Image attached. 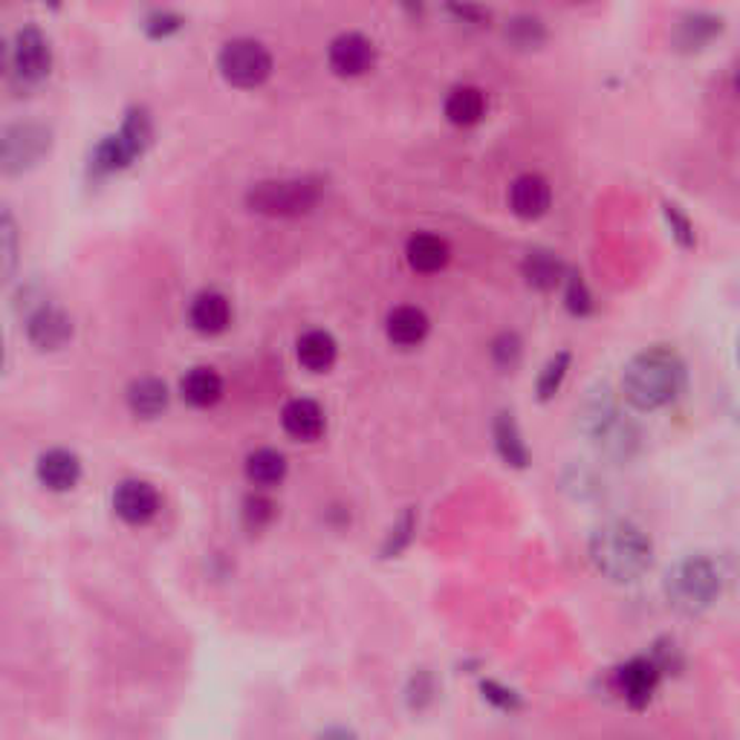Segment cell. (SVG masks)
Segmentation results:
<instances>
[{
	"label": "cell",
	"mask_w": 740,
	"mask_h": 740,
	"mask_svg": "<svg viewBox=\"0 0 740 740\" xmlns=\"http://www.w3.org/2000/svg\"><path fill=\"white\" fill-rule=\"evenodd\" d=\"M734 356H738V365H740V336H738V347H734Z\"/></svg>",
	"instance_id": "cell-43"
},
{
	"label": "cell",
	"mask_w": 740,
	"mask_h": 740,
	"mask_svg": "<svg viewBox=\"0 0 740 740\" xmlns=\"http://www.w3.org/2000/svg\"><path fill=\"white\" fill-rule=\"evenodd\" d=\"M295 353H298V362H302L307 371L324 374V371H330V367L336 365L338 345L327 330H307L298 338Z\"/></svg>",
	"instance_id": "cell-26"
},
{
	"label": "cell",
	"mask_w": 740,
	"mask_h": 740,
	"mask_svg": "<svg viewBox=\"0 0 740 740\" xmlns=\"http://www.w3.org/2000/svg\"><path fill=\"white\" fill-rule=\"evenodd\" d=\"M27 338L36 351H61L72 338V318L56 304H41L29 313Z\"/></svg>",
	"instance_id": "cell-13"
},
{
	"label": "cell",
	"mask_w": 740,
	"mask_h": 740,
	"mask_svg": "<svg viewBox=\"0 0 740 740\" xmlns=\"http://www.w3.org/2000/svg\"><path fill=\"white\" fill-rule=\"evenodd\" d=\"M662 669L654 662V657H633L625 665L616 669V689L625 698L631 709H645L654 700L657 689H660Z\"/></svg>",
	"instance_id": "cell-10"
},
{
	"label": "cell",
	"mask_w": 740,
	"mask_h": 740,
	"mask_svg": "<svg viewBox=\"0 0 740 740\" xmlns=\"http://www.w3.org/2000/svg\"><path fill=\"white\" fill-rule=\"evenodd\" d=\"M662 217H665V226H669L671 238L677 240V246L680 249H694L698 246V235H694V224L689 220V215H685L677 203L671 200H662Z\"/></svg>",
	"instance_id": "cell-34"
},
{
	"label": "cell",
	"mask_w": 740,
	"mask_h": 740,
	"mask_svg": "<svg viewBox=\"0 0 740 740\" xmlns=\"http://www.w3.org/2000/svg\"><path fill=\"white\" fill-rule=\"evenodd\" d=\"M492 440H495V452L506 466L526 468L530 466V448L524 443V434L517 428V420L512 411H501L492 423Z\"/></svg>",
	"instance_id": "cell-21"
},
{
	"label": "cell",
	"mask_w": 740,
	"mask_h": 740,
	"mask_svg": "<svg viewBox=\"0 0 740 740\" xmlns=\"http://www.w3.org/2000/svg\"><path fill=\"white\" fill-rule=\"evenodd\" d=\"M448 12L463 23H472V27H481V23L490 21V9L483 7H448Z\"/></svg>",
	"instance_id": "cell-40"
},
{
	"label": "cell",
	"mask_w": 740,
	"mask_h": 740,
	"mask_svg": "<svg viewBox=\"0 0 740 740\" xmlns=\"http://www.w3.org/2000/svg\"><path fill=\"white\" fill-rule=\"evenodd\" d=\"M414 532H417V510H405L382 541V559H396L399 553H405L414 541Z\"/></svg>",
	"instance_id": "cell-30"
},
{
	"label": "cell",
	"mask_w": 740,
	"mask_h": 740,
	"mask_svg": "<svg viewBox=\"0 0 740 740\" xmlns=\"http://www.w3.org/2000/svg\"><path fill=\"white\" fill-rule=\"evenodd\" d=\"M114 512L130 526L151 524L159 515V492L145 481H122L114 492Z\"/></svg>",
	"instance_id": "cell-14"
},
{
	"label": "cell",
	"mask_w": 740,
	"mask_h": 740,
	"mask_svg": "<svg viewBox=\"0 0 740 740\" xmlns=\"http://www.w3.org/2000/svg\"><path fill=\"white\" fill-rule=\"evenodd\" d=\"M125 399L137 417L154 420L168 408V385L157 376H142V379L130 382Z\"/></svg>",
	"instance_id": "cell-24"
},
{
	"label": "cell",
	"mask_w": 740,
	"mask_h": 740,
	"mask_svg": "<svg viewBox=\"0 0 740 740\" xmlns=\"http://www.w3.org/2000/svg\"><path fill=\"white\" fill-rule=\"evenodd\" d=\"M52 148V128L36 119L9 122L0 130V168L7 177L27 174L41 162Z\"/></svg>",
	"instance_id": "cell-8"
},
{
	"label": "cell",
	"mask_w": 740,
	"mask_h": 740,
	"mask_svg": "<svg viewBox=\"0 0 740 740\" xmlns=\"http://www.w3.org/2000/svg\"><path fill=\"white\" fill-rule=\"evenodd\" d=\"M481 694L486 703L495 706V709H501V712H517V709H521V694L512 689H506L503 683H495V680H483Z\"/></svg>",
	"instance_id": "cell-37"
},
{
	"label": "cell",
	"mask_w": 740,
	"mask_h": 740,
	"mask_svg": "<svg viewBox=\"0 0 740 740\" xmlns=\"http://www.w3.org/2000/svg\"><path fill=\"white\" fill-rule=\"evenodd\" d=\"M503 38H506L510 47H515V50L521 52L539 50V47H544L546 43V27L539 14L530 12L512 14L510 21H506V27H503Z\"/></svg>",
	"instance_id": "cell-28"
},
{
	"label": "cell",
	"mask_w": 740,
	"mask_h": 740,
	"mask_svg": "<svg viewBox=\"0 0 740 740\" xmlns=\"http://www.w3.org/2000/svg\"><path fill=\"white\" fill-rule=\"evenodd\" d=\"M570 362H573L570 351H559L555 356H550V359H546V365L541 367L539 382H535V394H539V403H550V399L559 394L561 385H564V379H568V374H570Z\"/></svg>",
	"instance_id": "cell-29"
},
{
	"label": "cell",
	"mask_w": 740,
	"mask_h": 740,
	"mask_svg": "<svg viewBox=\"0 0 740 740\" xmlns=\"http://www.w3.org/2000/svg\"><path fill=\"white\" fill-rule=\"evenodd\" d=\"M36 477L43 490L70 492L81 481L79 454L70 448H50L43 452L36 463Z\"/></svg>",
	"instance_id": "cell-16"
},
{
	"label": "cell",
	"mask_w": 740,
	"mask_h": 740,
	"mask_svg": "<svg viewBox=\"0 0 740 740\" xmlns=\"http://www.w3.org/2000/svg\"><path fill=\"white\" fill-rule=\"evenodd\" d=\"M521 275H524V280L532 289L553 293L561 280L568 278V266L553 249H530L524 264H521Z\"/></svg>",
	"instance_id": "cell-20"
},
{
	"label": "cell",
	"mask_w": 740,
	"mask_h": 740,
	"mask_svg": "<svg viewBox=\"0 0 740 740\" xmlns=\"http://www.w3.org/2000/svg\"><path fill=\"white\" fill-rule=\"evenodd\" d=\"M564 307L573 318L593 316L596 304H593V293L584 284L582 273H568V278H564Z\"/></svg>",
	"instance_id": "cell-31"
},
{
	"label": "cell",
	"mask_w": 740,
	"mask_h": 740,
	"mask_svg": "<svg viewBox=\"0 0 740 740\" xmlns=\"http://www.w3.org/2000/svg\"><path fill=\"white\" fill-rule=\"evenodd\" d=\"M52 70L50 38L36 23H23L7 47V72L18 90H32Z\"/></svg>",
	"instance_id": "cell-7"
},
{
	"label": "cell",
	"mask_w": 740,
	"mask_h": 740,
	"mask_svg": "<svg viewBox=\"0 0 740 740\" xmlns=\"http://www.w3.org/2000/svg\"><path fill=\"white\" fill-rule=\"evenodd\" d=\"M188 322L203 336H220L231 324V304L217 289H203L188 304Z\"/></svg>",
	"instance_id": "cell-17"
},
{
	"label": "cell",
	"mask_w": 740,
	"mask_h": 740,
	"mask_svg": "<svg viewBox=\"0 0 740 740\" xmlns=\"http://www.w3.org/2000/svg\"><path fill=\"white\" fill-rule=\"evenodd\" d=\"M217 70L235 87H260L273 76V56L255 38H231L217 56Z\"/></svg>",
	"instance_id": "cell-9"
},
{
	"label": "cell",
	"mask_w": 740,
	"mask_h": 740,
	"mask_svg": "<svg viewBox=\"0 0 740 740\" xmlns=\"http://www.w3.org/2000/svg\"><path fill=\"white\" fill-rule=\"evenodd\" d=\"M246 477H249L251 486L273 490L287 477V457L275 448H258L246 457Z\"/></svg>",
	"instance_id": "cell-27"
},
{
	"label": "cell",
	"mask_w": 740,
	"mask_h": 740,
	"mask_svg": "<svg viewBox=\"0 0 740 740\" xmlns=\"http://www.w3.org/2000/svg\"><path fill=\"white\" fill-rule=\"evenodd\" d=\"M662 593L683 616H700L723 593V575L709 555H683L662 579Z\"/></svg>",
	"instance_id": "cell-4"
},
{
	"label": "cell",
	"mask_w": 740,
	"mask_h": 740,
	"mask_svg": "<svg viewBox=\"0 0 740 740\" xmlns=\"http://www.w3.org/2000/svg\"><path fill=\"white\" fill-rule=\"evenodd\" d=\"M732 85H734V93L740 96V61H738V67H734V76H732Z\"/></svg>",
	"instance_id": "cell-42"
},
{
	"label": "cell",
	"mask_w": 740,
	"mask_h": 740,
	"mask_svg": "<svg viewBox=\"0 0 740 740\" xmlns=\"http://www.w3.org/2000/svg\"><path fill=\"white\" fill-rule=\"evenodd\" d=\"M405 258H408L411 269H417V273H440L443 266L452 260V249L440 235H432V231H420L414 238L408 240L405 246Z\"/></svg>",
	"instance_id": "cell-23"
},
{
	"label": "cell",
	"mask_w": 740,
	"mask_h": 740,
	"mask_svg": "<svg viewBox=\"0 0 740 740\" xmlns=\"http://www.w3.org/2000/svg\"><path fill=\"white\" fill-rule=\"evenodd\" d=\"M240 515H244L246 530L258 532L275 517V503L264 495H249L244 501V510H240Z\"/></svg>",
	"instance_id": "cell-36"
},
{
	"label": "cell",
	"mask_w": 740,
	"mask_h": 740,
	"mask_svg": "<svg viewBox=\"0 0 740 740\" xmlns=\"http://www.w3.org/2000/svg\"><path fill=\"white\" fill-rule=\"evenodd\" d=\"M689 371L683 356L665 345H654L631 356L622 371V394L637 411H660L683 394Z\"/></svg>",
	"instance_id": "cell-2"
},
{
	"label": "cell",
	"mask_w": 740,
	"mask_h": 740,
	"mask_svg": "<svg viewBox=\"0 0 740 740\" xmlns=\"http://www.w3.org/2000/svg\"><path fill=\"white\" fill-rule=\"evenodd\" d=\"M575 417H579V428L611 461H631L640 448V428L622 414L616 396L608 385L590 391Z\"/></svg>",
	"instance_id": "cell-3"
},
{
	"label": "cell",
	"mask_w": 740,
	"mask_h": 740,
	"mask_svg": "<svg viewBox=\"0 0 740 740\" xmlns=\"http://www.w3.org/2000/svg\"><path fill=\"white\" fill-rule=\"evenodd\" d=\"M14 266H18V226H14L12 211L3 209L0 215V275L3 280H12Z\"/></svg>",
	"instance_id": "cell-32"
},
{
	"label": "cell",
	"mask_w": 740,
	"mask_h": 740,
	"mask_svg": "<svg viewBox=\"0 0 740 740\" xmlns=\"http://www.w3.org/2000/svg\"><path fill=\"white\" fill-rule=\"evenodd\" d=\"M182 14L171 12V9H151V12L142 18V29L148 38H171L182 29Z\"/></svg>",
	"instance_id": "cell-35"
},
{
	"label": "cell",
	"mask_w": 740,
	"mask_h": 740,
	"mask_svg": "<svg viewBox=\"0 0 740 740\" xmlns=\"http://www.w3.org/2000/svg\"><path fill=\"white\" fill-rule=\"evenodd\" d=\"M280 425L284 432L293 440H302V443H313L324 434V408L316 399H307V396H298V399H289L280 411Z\"/></svg>",
	"instance_id": "cell-18"
},
{
	"label": "cell",
	"mask_w": 740,
	"mask_h": 740,
	"mask_svg": "<svg viewBox=\"0 0 740 740\" xmlns=\"http://www.w3.org/2000/svg\"><path fill=\"white\" fill-rule=\"evenodd\" d=\"M180 396L195 408H211L224 396V379L211 367H191L180 379Z\"/></svg>",
	"instance_id": "cell-25"
},
{
	"label": "cell",
	"mask_w": 740,
	"mask_h": 740,
	"mask_svg": "<svg viewBox=\"0 0 740 740\" xmlns=\"http://www.w3.org/2000/svg\"><path fill=\"white\" fill-rule=\"evenodd\" d=\"M727 29L723 14L718 12H706V9H694V12H685L674 27V50L685 52V56H694V52H703L709 43L718 41Z\"/></svg>",
	"instance_id": "cell-12"
},
{
	"label": "cell",
	"mask_w": 740,
	"mask_h": 740,
	"mask_svg": "<svg viewBox=\"0 0 740 740\" xmlns=\"http://www.w3.org/2000/svg\"><path fill=\"white\" fill-rule=\"evenodd\" d=\"M651 657H654V662L662 669V674H671V671H677L680 665H683V660H680V651H677V645L671 640H660L654 648H651Z\"/></svg>",
	"instance_id": "cell-39"
},
{
	"label": "cell",
	"mask_w": 740,
	"mask_h": 740,
	"mask_svg": "<svg viewBox=\"0 0 740 740\" xmlns=\"http://www.w3.org/2000/svg\"><path fill=\"white\" fill-rule=\"evenodd\" d=\"M434 694H437L434 677L428 674L425 669H420L417 674L411 677V683H408V706L411 709H417V712H423L425 706L434 700Z\"/></svg>",
	"instance_id": "cell-38"
},
{
	"label": "cell",
	"mask_w": 740,
	"mask_h": 740,
	"mask_svg": "<svg viewBox=\"0 0 740 740\" xmlns=\"http://www.w3.org/2000/svg\"><path fill=\"white\" fill-rule=\"evenodd\" d=\"M490 356L501 371H515V367L521 365V356H524V342L512 330L497 333V336L492 338Z\"/></svg>",
	"instance_id": "cell-33"
},
{
	"label": "cell",
	"mask_w": 740,
	"mask_h": 740,
	"mask_svg": "<svg viewBox=\"0 0 740 740\" xmlns=\"http://www.w3.org/2000/svg\"><path fill=\"white\" fill-rule=\"evenodd\" d=\"M432 330V322L425 316V309L411 307V304H403V307L391 309L388 318H385V333H388V342L396 347H417L423 345L425 336Z\"/></svg>",
	"instance_id": "cell-19"
},
{
	"label": "cell",
	"mask_w": 740,
	"mask_h": 740,
	"mask_svg": "<svg viewBox=\"0 0 740 740\" xmlns=\"http://www.w3.org/2000/svg\"><path fill=\"white\" fill-rule=\"evenodd\" d=\"M327 65L342 79H356L365 76L376 65L374 41L362 32H342L327 47Z\"/></svg>",
	"instance_id": "cell-11"
},
{
	"label": "cell",
	"mask_w": 740,
	"mask_h": 740,
	"mask_svg": "<svg viewBox=\"0 0 740 740\" xmlns=\"http://www.w3.org/2000/svg\"><path fill=\"white\" fill-rule=\"evenodd\" d=\"M318 740H356V734L347 732V729H342V727H336V729H327V732H324Z\"/></svg>",
	"instance_id": "cell-41"
},
{
	"label": "cell",
	"mask_w": 740,
	"mask_h": 740,
	"mask_svg": "<svg viewBox=\"0 0 740 740\" xmlns=\"http://www.w3.org/2000/svg\"><path fill=\"white\" fill-rule=\"evenodd\" d=\"M324 195L316 177H293V180H264L246 191V206L266 217H302L316 209Z\"/></svg>",
	"instance_id": "cell-6"
},
{
	"label": "cell",
	"mask_w": 740,
	"mask_h": 740,
	"mask_svg": "<svg viewBox=\"0 0 740 740\" xmlns=\"http://www.w3.org/2000/svg\"><path fill=\"white\" fill-rule=\"evenodd\" d=\"M553 206V188L541 174H521L510 186V209L521 220H539Z\"/></svg>",
	"instance_id": "cell-15"
},
{
	"label": "cell",
	"mask_w": 740,
	"mask_h": 740,
	"mask_svg": "<svg viewBox=\"0 0 740 740\" xmlns=\"http://www.w3.org/2000/svg\"><path fill=\"white\" fill-rule=\"evenodd\" d=\"M154 139L151 110L145 105H134L125 110V119L116 134H108L96 142L90 151V174L93 177H108V174L125 171L148 151Z\"/></svg>",
	"instance_id": "cell-5"
},
{
	"label": "cell",
	"mask_w": 740,
	"mask_h": 740,
	"mask_svg": "<svg viewBox=\"0 0 740 740\" xmlns=\"http://www.w3.org/2000/svg\"><path fill=\"white\" fill-rule=\"evenodd\" d=\"M593 568L613 584L640 582L654 568V541L640 524L613 517L593 530L588 541Z\"/></svg>",
	"instance_id": "cell-1"
},
{
	"label": "cell",
	"mask_w": 740,
	"mask_h": 740,
	"mask_svg": "<svg viewBox=\"0 0 740 740\" xmlns=\"http://www.w3.org/2000/svg\"><path fill=\"white\" fill-rule=\"evenodd\" d=\"M443 114L457 128H472V125L483 122V116H486V93L475 85L454 87L443 101Z\"/></svg>",
	"instance_id": "cell-22"
}]
</instances>
